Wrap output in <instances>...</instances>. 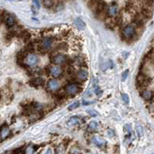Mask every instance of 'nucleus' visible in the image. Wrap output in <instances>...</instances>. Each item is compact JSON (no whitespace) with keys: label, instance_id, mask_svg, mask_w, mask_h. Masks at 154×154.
<instances>
[{"label":"nucleus","instance_id":"f03ea898","mask_svg":"<svg viewBox=\"0 0 154 154\" xmlns=\"http://www.w3.org/2000/svg\"><path fill=\"white\" fill-rule=\"evenodd\" d=\"M122 35L126 40H129V39H133L134 37H137V35H136V26L133 24L127 25L126 27L123 29Z\"/></svg>","mask_w":154,"mask_h":154},{"label":"nucleus","instance_id":"5701e85b","mask_svg":"<svg viewBox=\"0 0 154 154\" xmlns=\"http://www.w3.org/2000/svg\"><path fill=\"white\" fill-rule=\"evenodd\" d=\"M122 99H123V102L126 104H128L129 103V98L127 94H123V95H122Z\"/></svg>","mask_w":154,"mask_h":154},{"label":"nucleus","instance_id":"c85d7f7f","mask_svg":"<svg viewBox=\"0 0 154 154\" xmlns=\"http://www.w3.org/2000/svg\"><path fill=\"white\" fill-rule=\"evenodd\" d=\"M9 1H13V0H9Z\"/></svg>","mask_w":154,"mask_h":154},{"label":"nucleus","instance_id":"423d86ee","mask_svg":"<svg viewBox=\"0 0 154 154\" xmlns=\"http://www.w3.org/2000/svg\"><path fill=\"white\" fill-rule=\"evenodd\" d=\"M67 61V58L65 55L63 54H57L52 58V62L56 65H62Z\"/></svg>","mask_w":154,"mask_h":154},{"label":"nucleus","instance_id":"6ab92c4d","mask_svg":"<svg viewBox=\"0 0 154 154\" xmlns=\"http://www.w3.org/2000/svg\"><path fill=\"white\" fill-rule=\"evenodd\" d=\"M43 2L44 6H46V8H51L54 4L53 0H43Z\"/></svg>","mask_w":154,"mask_h":154},{"label":"nucleus","instance_id":"f257e3e1","mask_svg":"<svg viewBox=\"0 0 154 154\" xmlns=\"http://www.w3.org/2000/svg\"><path fill=\"white\" fill-rule=\"evenodd\" d=\"M151 83V78L143 72L139 73L137 77V86L139 89L143 90Z\"/></svg>","mask_w":154,"mask_h":154},{"label":"nucleus","instance_id":"a878e982","mask_svg":"<svg viewBox=\"0 0 154 154\" xmlns=\"http://www.w3.org/2000/svg\"><path fill=\"white\" fill-rule=\"evenodd\" d=\"M124 129H125V130L127 132V133L128 134L132 133V128H131V126H129V125H126L125 127H124Z\"/></svg>","mask_w":154,"mask_h":154},{"label":"nucleus","instance_id":"b1692460","mask_svg":"<svg viewBox=\"0 0 154 154\" xmlns=\"http://www.w3.org/2000/svg\"><path fill=\"white\" fill-rule=\"evenodd\" d=\"M87 113H88V114L89 116H93V117H96V116H98L99 115V113L95 111V110H93V109H89V110L87 111Z\"/></svg>","mask_w":154,"mask_h":154},{"label":"nucleus","instance_id":"0eeeda50","mask_svg":"<svg viewBox=\"0 0 154 154\" xmlns=\"http://www.w3.org/2000/svg\"><path fill=\"white\" fill-rule=\"evenodd\" d=\"M53 42V39L50 38V37H46L44 38L41 42L40 49L39 50H46L50 48V46H52Z\"/></svg>","mask_w":154,"mask_h":154},{"label":"nucleus","instance_id":"bb28decb","mask_svg":"<svg viewBox=\"0 0 154 154\" xmlns=\"http://www.w3.org/2000/svg\"><path fill=\"white\" fill-rule=\"evenodd\" d=\"M33 5H34V6H35V7L37 8V9H39V7H40V5H39V3L38 0H33Z\"/></svg>","mask_w":154,"mask_h":154},{"label":"nucleus","instance_id":"412c9836","mask_svg":"<svg viewBox=\"0 0 154 154\" xmlns=\"http://www.w3.org/2000/svg\"><path fill=\"white\" fill-rule=\"evenodd\" d=\"M79 106V103L78 101H76L73 103L72 104L69 105V106L68 107L69 110H74V109H76V108H78Z\"/></svg>","mask_w":154,"mask_h":154},{"label":"nucleus","instance_id":"cd10ccee","mask_svg":"<svg viewBox=\"0 0 154 154\" xmlns=\"http://www.w3.org/2000/svg\"><path fill=\"white\" fill-rule=\"evenodd\" d=\"M128 73H129V71L126 70L125 72H123V76H122V79H123V80L124 79H126L127 76H128Z\"/></svg>","mask_w":154,"mask_h":154},{"label":"nucleus","instance_id":"393cba45","mask_svg":"<svg viewBox=\"0 0 154 154\" xmlns=\"http://www.w3.org/2000/svg\"><path fill=\"white\" fill-rule=\"evenodd\" d=\"M35 151V148H33V146H29L26 149H25V153H33Z\"/></svg>","mask_w":154,"mask_h":154},{"label":"nucleus","instance_id":"4be33fe9","mask_svg":"<svg viewBox=\"0 0 154 154\" xmlns=\"http://www.w3.org/2000/svg\"><path fill=\"white\" fill-rule=\"evenodd\" d=\"M137 132L139 137H142V136H143V128H142L141 126H139V125L137 126Z\"/></svg>","mask_w":154,"mask_h":154},{"label":"nucleus","instance_id":"6e6552de","mask_svg":"<svg viewBox=\"0 0 154 154\" xmlns=\"http://www.w3.org/2000/svg\"><path fill=\"white\" fill-rule=\"evenodd\" d=\"M106 13L109 17H116V15L119 14V9L116 5H111L107 8Z\"/></svg>","mask_w":154,"mask_h":154},{"label":"nucleus","instance_id":"9b49d317","mask_svg":"<svg viewBox=\"0 0 154 154\" xmlns=\"http://www.w3.org/2000/svg\"><path fill=\"white\" fill-rule=\"evenodd\" d=\"M29 84L31 86H33V87H39V86H42L44 85V80H43L42 78H39V77H36V78L33 79L32 80H30L29 82Z\"/></svg>","mask_w":154,"mask_h":154},{"label":"nucleus","instance_id":"7ed1b4c3","mask_svg":"<svg viewBox=\"0 0 154 154\" xmlns=\"http://www.w3.org/2000/svg\"><path fill=\"white\" fill-rule=\"evenodd\" d=\"M64 90L66 92V93L69 96H74L80 92L81 89L80 86L77 83H69L66 85Z\"/></svg>","mask_w":154,"mask_h":154},{"label":"nucleus","instance_id":"dca6fc26","mask_svg":"<svg viewBox=\"0 0 154 154\" xmlns=\"http://www.w3.org/2000/svg\"><path fill=\"white\" fill-rule=\"evenodd\" d=\"M75 25H76L79 29H81V30L86 28V24H85V23H84L83 21L81 19H79V18L76 19V21H75Z\"/></svg>","mask_w":154,"mask_h":154},{"label":"nucleus","instance_id":"f3484780","mask_svg":"<svg viewBox=\"0 0 154 154\" xmlns=\"http://www.w3.org/2000/svg\"><path fill=\"white\" fill-rule=\"evenodd\" d=\"M97 127H98V123H97V122L96 121H91L88 125V129L89 130H92V131H93V130H96L97 129Z\"/></svg>","mask_w":154,"mask_h":154},{"label":"nucleus","instance_id":"1a4fd4ad","mask_svg":"<svg viewBox=\"0 0 154 154\" xmlns=\"http://www.w3.org/2000/svg\"><path fill=\"white\" fill-rule=\"evenodd\" d=\"M140 96L143 99H144L147 101H151L154 97L153 93L150 90H147V89H145L143 90H142L140 93Z\"/></svg>","mask_w":154,"mask_h":154},{"label":"nucleus","instance_id":"ddd939ff","mask_svg":"<svg viewBox=\"0 0 154 154\" xmlns=\"http://www.w3.org/2000/svg\"><path fill=\"white\" fill-rule=\"evenodd\" d=\"M89 76V73L85 69H81L77 73V78L80 80L85 81L86 79H87Z\"/></svg>","mask_w":154,"mask_h":154},{"label":"nucleus","instance_id":"4468645a","mask_svg":"<svg viewBox=\"0 0 154 154\" xmlns=\"http://www.w3.org/2000/svg\"><path fill=\"white\" fill-rule=\"evenodd\" d=\"M5 21L6 25H7L8 27H9V28H10V27H13V25H15V19L13 15H8L7 16H5Z\"/></svg>","mask_w":154,"mask_h":154},{"label":"nucleus","instance_id":"2eb2a0df","mask_svg":"<svg viewBox=\"0 0 154 154\" xmlns=\"http://www.w3.org/2000/svg\"><path fill=\"white\" fill-rule=\"evenodd\" d=\"M93 143L94 144H96V146L99 147H104L106 146V142L103 139L99 138V137H94L93 138Z\"/></svg>","mask_w":154,"mask_h":154},{"label":"nucleus","instance_id":"39448f33","mask_svg":"<svg viewBox=\"0 0 154 154\" xmlns=\"http://www.w3.org/2000/svg\"><path fill=\"white\" fill-rule=\"evenodd\" d=\"M49 73L55 78H59L63 74V69L61 67L57 66H51L48 68Z\"/></svg>","mask_w":154,"mask_h":154},{"label":"nucleus","instance_id":"20e7f679","mask_svg":"<svg viewBox=\"0 0 154 154\" xmlns=\"http://www.w3.org/2000/svg\"><path fill=\"white\" fill-rule=\"evenodd\" d=\"M37 63H38V57L34 53H29L24 59V64L29 67L35 66Z\"/></svg>","mask_w":154,"mask_h":154},{"label":"nucleus","instance_id":"a211bd4d","mask_svg":"<svg viewBox=\"0 0 154 154\" xmlns=\"http://www.w3.org/2000/svg\"><path fill=\"white\" fill-rule=\"evenodd\" d=\"M68 49V46L66 45V43H59L58 46H56V49H55V50H66Z\"/></svg>","mask_w":154,"mask_h":154},{"label":"nucleus","instance_id":"aec40b11","mask_svg":"<svg viewBox=\"0 0 154 154\" xmlns=\"http://www.w3.org/2000/svg\"><path fill=\"white\" fill-rule=\"evenodd\" d=\"M77 123H79V119L78 117H76V116L72 117L69 121V126H73V125H76Z\"/></svg>","mask_w":154,"mask_h":154},{"label":"nucleus","instance_id":"9d476101","mask_svg":"<svg viewBox=\"0 0 154 154\" xmlns=\"http://www.w3.org/2000/svg\"><path fill=\"white\" fill-rule=\"evenodd\" d=\"M10 135V129L7 126H3L0 129V138L2 139H4L7 138Z\"/></svg>","mask_w":154,"mask_h":154},{"label":"nucleus","instance_id":"f8f14e48","mask_svg":"<svg viewBox=\"0 0 154 154\" xmlns=\"http://www.w3.org/2000/svg\"><path fill=\"white\" fill-rule=\"evenodd\" d=\"M59 86V84L55 79H50L47 83V87L51 91H55L56 89H58Z\"/></svg>","mask_w":154,"mask_h":154}]
</instances>
